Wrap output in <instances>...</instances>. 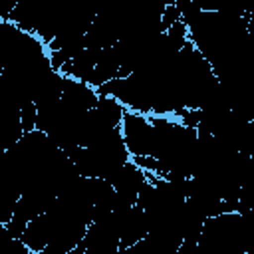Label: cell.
Here are the masks:
<instances>
[{
    "label": "cell",
    "mask_w": 254,
    "mask_h": 254,
    "mask_svg": "<svg viewBox=\"0 0 254 254\" xmlns=\"http://www.w3.org/2000/svg\"><path fill=\"white\" fill-rule=\"evenodd\" d=\"M179 20H181V14H179L177 6L175 4H165L163 10H161V14H159V30L165 32L167 28H171Z\"/></svg>",
    "instance_id": "277c9868"
},
{
    "label": "cell",
    "mask_w": 254,
    "mask_h": 254,
    "mask_svg": "<svg viewBox=\"0 0 254 254\" xmlns=\"http://www.w3.org/2000/svg\"><path fill=\"white\" fill-rule=\"evenodd\" d=\"M16 4H18V0H0V20L2 22H8V18H10L12 10L16 8Z\"/></svg>",
    "instance_id": "5b68a950"
},
{
    "label": "cell",
    "mask_w": 254,
    "mask_h": 254,
    "mask_svg": "<svg viewBox=\"0 0 254 254\" xmlns=\"http://www.w3.org/2000/svg\"><path fill=\"white\" fill-rule=\"evenodd\" d=\"M97 97H99V93H97V89L93 85L64 75V79H62V101L69 109H73V111H87V109L95 107Z\"/></svg>",
    "instance_id": "7a4b0ae2"
},
{
    "label": "cell",
    "mask_w": 254,
    "mask_h": 254,
    "mask_svg": "<svg viewBox=\"0 0 254 254\" xmlns=\"http://www.w3.org/2000/svg\"><path fill=\"white\" fill-rule=\"evenodd\" d=\"M121 135L131 157L151 155L153 149V127L147 115L125 109L121 119Z\"/></svg>",
    "instance_id": "6da1fadb"
},
{
    "label": "cell",
    "mask_w": 254,
    "mask_h": 254,
    "mask_svg": "<svg viewBox=\"0 0 254 254\" xmlns=\"http://www.w3.org/2000/svg\"><path fill=\"white\" fill-rule=\"evenodd\" d=\"M36 119H38V107H36V103L34 101L24 103L20 107V123H22L24 133L36 129Z\"/></svg>",
    "instance_id": "3957f363"
}]
</instances>
